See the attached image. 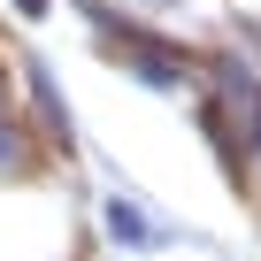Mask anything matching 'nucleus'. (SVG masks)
Wrapping results in <instances>:
<instances>
[{
  "mask_svg": "<svg viewBox=\"0 0 261 261\" xmlns=\"http://www.w3.org/2000/svg\"><path fill=\"white\" fill-rule=\"evenodd\" d=\"M108 230H115V238H123V246H154V238H162V230H154V223H146V215H139V207H123V200H115V207H108Z\"/></svg>",
  "mask_w": 261,
  "mask_h": 261,
  "instance_id": "1",
  "label": "nucleus"
},
{
  "mask_svg": "<svg viewBox=\"0 0 261 261\" xmlns=\"http://www.w3.org/2000/svg\"><path fill=\"white\" fill-rule=\"evenodd\" d=\"M0 162H8V169L23 162V139H16V130H8V123H0Z\"/></svg>",
  "mask_w": 261,
  "mask_h": 261,
  "instance_id": "2",
  "label": "nucleus"
},
{
  "mask_svg": "<svg viewBox=\"0 0 261 261\" xmlns=\"http://www.w3.org/2000/svg\"><path fill=\"white\" fill-rule=\"evenodd\" d=\"M0 108H8V85H0Z\"/></svg>",
  "mask_w": 261,
  "mask_h": 261,
  "instance_id": "3",
  "label": "nucleus"
}]
</instances>
